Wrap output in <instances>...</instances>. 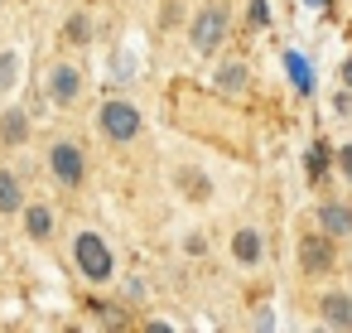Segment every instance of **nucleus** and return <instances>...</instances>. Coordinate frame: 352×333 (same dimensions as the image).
Instances as JSON below:
<instances>
[{
	"instance_id": "1",
	"label": "nucleus",
	"mask_w": 352,
	"mask_h": 333,
	"mask_svg": "<svg viewBox=\"0 0 352 333\" xmlns=\"http://www.w3.org/2000/svg\"><path fill=\"white\" fill-rule=\"evenodd\" d=\"M227 30H232V6L227 0H208V6L193 10V25H188V44L198 58H212L222 44H227Z\"/></svg>"
},
{
	"instance_id": "2",
	"label": "nucleus",
	"mask_w": 352,
	"mask_h": 333,
	"mask_svg": "<svg viewBox=\"0 0 352 333\" xmlns=\"http://www.w3.org/2000/svg\"><path fill=\"white\" fill-rule=\"evenodd\" d=\"M73 266L87 285H111L116 280V256L102 241V232H78L73 237Z\"/></svg>"
},
{
	"instance_id": "3",
	"label": "nucleus",
	"mask_w": 352,
	"mask_h": 333,
	"mask_svg": "<svg viewBox=\"0 0 352 333\" xmlns=\"http://www.w3.org/2000/svg\"><path fill=\"white\" fill-rule=\"evenodd\" d=\"M44 164H49V174H54L58 189H82L87 184V150L78 140H54L49 155H44Z\"/></svg>"
},
{
	"instance_id": "4",
	"label": "nucleus",
	"mask_w": 352,
	"mask_h": 333,
	"mask_svg": "<svg viewBox=\"0 0 352 333\" xmlns=\"http://www.w3.org/2000/svg\"><path fill=\"white\" fill-rule=\"evenodd\" d=\"M97 126H102V136H107V140H116V145H131V140L145 131L140 111H135L131 102H121V97H111V102L97 111Z\"/></svg>"
},
{
	"instance_id": "5",
	"label": "nucleus",
	"mask_w": 352,
	"mask_h": 333,
	"mask_svg": "<svg viewBox=\"0 0 352 333\" xmlns=\"http://www.w3.org/2000/svg\"><path fill=\"white\" fill-rule=\"evenodd\" d=\"M82 68L78 63H68V58H58V63H49V73H44V92H49V102L54 107H73L78 97H82Z\"/></svg>"
},
{
	"instance_id": "6",
	"label": "nucleus",
	"mask_w": 352,
	"mask_h": 333,
	"mask_svg": "<svg viewBox=\"0 0 352 333\" xmlns=\"http://www.w3.org/2000/svg\"><path fill=\"white\" fill-rule=\"evenodd\" d=\"M338 266V251H333V237L318 227V232H309V237H299V270L304 275H328Z\"/></svg>"
},
{
	"instance_id": "7",
	"label": "nucleus",
	"mask_w": 352,
	"mask_h": 333,
	"mask_svg": "<svg viewBox=\"0 0 352 333\" xmlns=\"http://www.w3.org/2000/svg\"><path fill=\"white\" fill-rule=\"evenodd\" d=\"M318 319H323V328L347 333L352 328V294L347 290H323L318 294Z\"/></svg>"
},
{
	"instance_id": "8",
	"label": "nucleus",
	"mask_w": 352,
	"mask_h": 333,
	"mask_svg": "<svg viewBox=\"0 0 352 333\" xmlns=\"http://www.w3.org/2000/svg\"><path fill=\"white\" fill-rule=\"evenodd\" d=\"M20 222H25V237H30V241H49V237H54V208H49L44 198H25Z\"/></svg>"
},
{
	"instance_id": "9",
	"label": "nucleus",
	"mask_w": 352,
	"mask_h": 333,
	"mask_svg": "<svg viewBox=\"0 0 352 333\" xmlns=\"http://www.w3.org/2000/svg\"><path fill=\"white\" fill-rule=\"evenodd\" d=\"M212 83H217V92H222V97H241V92H246V83H251V68H246L241 58H227V63L217 68V78H212Z\"/></svg>"
},
{
	"instance_id": "10",
	"label": "nucleus",
	"mask_w": 352,
	"mask_h": 333,
	"mask_svg": "<svg viewBox=\"0 0 352 333\" xmlns=\"http://www.w3.org/2000/svg\"><path fill=\"white\" fill-rule=\"evenodd\" d=\"M318 227L338 241V237H352V203H323L318 208Z\"/></svg>"
},
{
	"instance_id": "11",
	"label": "nucleus",
	"mask_w": 352,
	"mask_h": 333,
	"mask_svg": "<svg viewBox=\"0 0 352 333\" xmlns=\"http://www.w3.org/2000/svg\"><path fill=\"white\" fill-rule=\"evenodd\" d=\"M232 256H236L241 266H261V256H265V237H261L256 227H241V232L232 237Z\"/></svg>"
},
{
	"instance_id": "12",
	"label": "nucleus",
	"mask_w": 352,
	"mask_h": 333,
	"mask_svg": "<svg viewBox=\"0 0 352 333\" xmlns=\"http://www.w3.org/2000/svg\"><path fill=\"white\" fill-rule=\"evenodd\" d=\"M20 208H25V184H20V174H15V169H0V213H6V217H20Z\"/></svg>"
},
{
	"instance_id": "13",
	"label": "nucleus",
	"mask_w": 352,
	"mask_h": 333,
	"mask_svg": "<svg viewBox=\"0 0 352 333\" xmlns=\"http://www.w3.org/2000/svg\"><path fill=\"white\" fill-rule=\"evenodd\" d=\"M87 39H92V20H87L82 10H73V15L63 20V30H58V44H63V49H87Z\"/></svg>"
},
{
	"instance_id": "14",
	"label": "nucleus",
	"mask_w": 352,
	"mask_h": 333,
	"mask_svg": "<svg viewBox=\"0 0 352 333\" xmlns=\"http://www.w3.org/2000/svg\"><path fill=\"white\" fill-rule=\"evenodd\" d=\"M0 140H6V145H25L30 140V111L10 107L6 116H0Z\"/></svg>"
},
{
	"instance_id": "15",
	"label": "nucleus",
	"mask_w": 352,
	"mask_h": 333,
	"mask_svg": "<svg viewBox=\"0 0 352 333\" xmlns=\"http://www.w3.org/2000/svg\"><path fill=\"white\" fill-rule=\"evenodd\" d=\"M328 164H333V150H328V140H314V145L304 150V174H309V184H318V179L328 174Z\"/></svg>"
},
{
	"instance_id": "16",
	"label": "nucleus",
	"mask_w": 352,
	"mask_h": 333,
	"mask_svg": "<svg viewBox=\"0 0 352 333\" xmlns=\"http://www.w3.org/2000/svg\"><path fill=\"white\" fill-rule=\"evenodd\" d=\"M285 68H289V78H294V92H299V97H309V92H314V68H309L294 49H285Z\"/></svg>"
},
{
	"instance_id": "17",
	"label": "nucleus",
	"mask_w": 352,
	"mask_h": 333,
	"mask_svg": "<svg viewBox=\"0 0 352 333\" xmlns=\"http://www.w3.org/2000/svg\"><path fill=\"white\" fill-rule=\"evenodd\" d=\"M15 87H20V54L6 49V54H0V97H10Z\"/></svg>"
},
{
	"instance_id": "18",
	"label": "nucleus",
	"mask_w": 352,
	"mask_h": 333,
	"mask_svg": "<svg viewBox=\"0 0 352 333\" xmlns=\"http://www.w3.org/2000/svg\"><path fill=\"white\" fill-rule=\"evenodd\" d=\"M333 164L342 169V179L352 184V145H342V150H333Z\"/></svg>"
},
{
	"instance_id": "19",
	"label": "nucleus",
	"mask_w": 352,
	"mask_h": 333,
	"mask_svg": "<svg viewBox=\"0 0 352 333\" xmlns=\"http://www.w3.org/2000/svg\"><path fill=\"white\" fill-rule=\"evenodd\" d=\"M246 15H251V25H270V10H265V0H251V10H246Z\"/></svg>"
},
{
	"instance_id": "20",
	"label": "nucleus",
	"mask_w": 352,
	"mask_h": 333,
	"mask_svg": "<svg viewBox=\"0 0 352 333\" xmlns=\"http://www.w3.org/2000/svg\"><path fill=\"white\" fill-rule=\"evenodd\" d=\"M184 251H188V256H203V251H208V241H203V237H188V241H184Z\"/></svg>"
},
{
	"instance_id": "21",
	"label": "nucleus",
	"mask_w": 352,
	"mask_h": 333,
	"mask_svg": "<svg viewBox=\"0 0 352 333\" xmlns=\"http://www.w3.org/2000/svg\"><path fill=\"white\" fill-rule=\"evenodd\" d=\"M333 107H338V116H347V111H352V92H347V87H342V92H338V102H333Z\"/></svg>"
},
{
	"instance_id": "22",
	"label": "nucleus",
	"mask_w": 352,
	"mask_h": 333,
	"mask_svg": "<svg viewBox=\"0 0 352 333\" xmlns=\"http://www.w3.org/2000/svg\"><path fill=\"white\" fill-rule=\"evenodd\" d=\"M342 87H347V92H352V54H347V58H342Z\"/></svg>"
},
{
	"instance_id": "23",
	"label": "nucleus",
	"mask_w": 352,
	"mask_h": 333,
	"mask_svg": "<svg viewBox=\"0 0 352 333\" xmlns=\"http://www.w3.org/2000/svg\"><path fill=\"white\" fill-rule=\"evenodd\" d=\"M314 6H318V0H314Z\"/></svg>"
}]
</instances>
